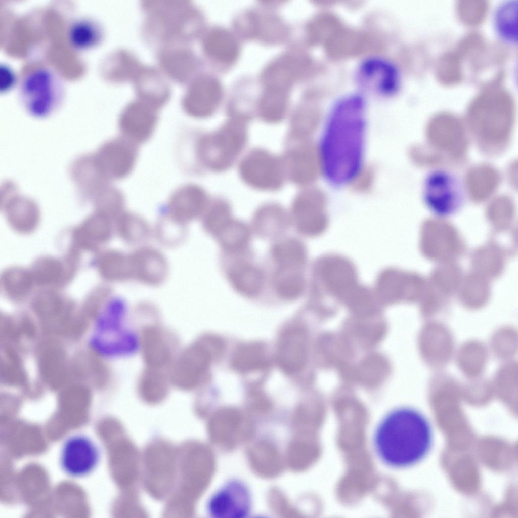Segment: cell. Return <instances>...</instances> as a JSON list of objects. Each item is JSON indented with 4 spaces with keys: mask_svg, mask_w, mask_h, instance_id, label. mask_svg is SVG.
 Returning <instances> with one entry per match:
<instances>
[{
    "mask_svg": "<svg viewBox=\"0 0 518 518\" xmlns=\"http://www.w3.org/2000/svg\"><path fill=\"white\" fill-rule=\"evenodd\" d=\"M366 107L358 91L342 95L332 106L320 149L323 171L335 184L350 182L361 167Z\"/></svg>",
    "mask_w": 518,
    "mask_h": 518,
    "instance_id": "obj_1",
    "label": "cell"
},
{
    "mask_svg": "<svg viewBox=\"0 0 518 518\" xmlns=\"http://www.w3.org/2000/svg\"><path fill=\"white\" fill-rule=\"evenodd\" d=\"M375 452L382 462L405 468L422 460L433 443L431 425L418 410L401 407L388 412L377 425L373 437Z\"/></svg>",
    "mask_w": 518,
    "mask_h": 518,
    "instance_id": "obj_2",
    "label": "cell"
},
{
    "mask_svg": "<svg viewBox=\"0 0 518 518\" xmlns=\"http://www.w3.org/2000/svg\"><path fill=\"white\" fill-rule=\"evenodd\" d=\"M18 94L21 105L28 114L42 118L59 109L65 98V88L62 79L54 70L38 66L21 77Z\"/></svg>",
    "mask_w": 518,
    "mask_h": 518,
    "instance_id": "obj_3",
    "label": "cell"
},
{
    "mask_svg": "<svg viewBox=\"0 0 518 518\" xmlns=\"http://www.w3.org/2000/svg\"><path fill=\"white\" fill-rule=\"evenodd\" d=\"M361 284L351 260L338 253H327L312 264L309 293L312 297L328 295L348 301Z\"/></svg>",
    "mask_w": 518,
    "mask_h": 518,
    "instance_id": "obj_4",
    "label": "cell"
},
{
    "mask_svg": "<svg viewBox=\"0 0 518 518\" xmlns=\"http://www.w3.org/2000/svg\"><path fill=\"white\" fill-rule=\"evenodd\" d=\"M246 127L241 118L232 119L216 132L200 137L195 146L196 155L208 169L215 171L229 167L245 143Z\"/></svg>",
    "mask_w": 518,
    "mask_h": 518,
    "instance_id": "obj_5",
    "label": "cell"
},
{
    "mask_svg": "<svg viewBox=\"0 0 518 518\" xmlns=\"http://www.w3.org/2000/svg\"><path fill=\"white\" fill-rule=\"evenodd\" d=\"M354 80L360 92L382 98H390L400 91L402 77L398 65L380 55L364 57L357 65Z\"/></svg>",
    "mask_w": 518,
    "mask_h": 518,
    "instance_id": "obj_6",
    "label": "cell"
},
{
    "mask_svg": "<svg viewBox=\"0 0 518 518\" xmlns=\"http://www.w3.org/2000/svg\"><path fill=\"white\" fill-rule=\"evenodd\" d=\"M326 204V195L319 189L310 188L299 194L291 209V223L296 231L309 238L324 234L329 224Z\"/></svg>",
    "mask_w": 518,
    "mask_h": 518,
    "instance_id": "obj_7",
    "label": "cell"
},
{
    "mask_svg": "<svg viewBox=\"0 0 518 518\" xmlns=\"http://www.w3.org/2000/svg\"><path fill=\"white\" fill-rule=\"evenodd\" d=\"M463 192L460 182L455 175L445 170H436L425 180L423 198L434 214L447 217L460 208L463 203Z\"/></svg>",
    "mask_w": 518,
    "mask_h": 518,
    "instance_id": "obj_8",
    "label": "cell"
},
{
    "mask_svg": "<svg viewBox=\"0 0 518 518\" xmlns=\"http://www.w3.org/2000/svg\"><path fill=\"white\" fill-rule=\"evenodd\" d=\"M253 252L237 255L222 254V264L227 281L233 290L247 298H255L264 291L266 274L254 262Z\"/></svg>",
    "mask_w": 518,
    "mask_h": 518,
    "instance_id": "obj_9",
    "label": "cell"
},
{
    "mask_svg": "<svg viewBox=\"0 0 518 518\" xmlns=\"http://www.w3.org/2000/svg\"><path fill=\"white\" fill-rule=\"evenodd\" d=\"M138 154L137 144L123 137L105 142L94 154L99 171L109 182L128 176L134 169Z\"/></svg>",
    "mask_w": 518,
    "mask_h": 518,
    "instance_id": "obj_10",
    "label": "cell"
},
{
    "mask_svg": "<svg viewBox=\"0 0 518 518\" xmlns=\"http://www.w3.org/2000/svg\"><path fill=\"white\" fill-rule=\"evenodd\" d=\"M214 357L211 349L201 338L186 350L176 362L171 374V380L182 389L196 387L205 379Z\"/></svg>",
    "mask_w": 518,
    "mask_h": 518,
    "instance_id": "obj_11",
    "label": "cell"
},
{
    "mask_svg": "<svg viewBox=\"0 0 518 518\" xmlns=\"http://www.w3.org/2000/svg\"><path fill=\"white\" fill-rule=\"evenodd\" d=\"M100 459V449L95 442L88 436L76 434L64 442L61 450L60 463L66 474L79 478L92 472Z\"/></svg>",
    "mask_w": 518,
    "mask_h": 518,
    "instance_id": "obj_12",
    "label": "cell"
},
{
    "mask_svg": "<svg viewBox=\"0 0 518 518\" xmlns=\"http://www.w3.org/2000/svg\"><path fill=\"white\" fill-rule=\"evenodd\" d=\"M240 172L249 185L262 190L280 187L283 181V168L275 157L262 150H255L242 161Z\"/></svg>",
    "mask_w": 518,
    "mask_h": 518,
    "instance_id": "obj_13",
    "label": "cell"
},
{
    "mask_svg": "<svg viewBox=\"0 0 518 518\" xmlns=\"http://www.w3.org/2000/svg\"><path fill=\"white\" fill-rule=\"evenodd\" d=\"M251 496L242 482L231 481L222 486L209 498L207 509L214 517H244L251 508Z\"/></svg>",
    "mask_w": 518,
    "mask_h": 518,
    "instance_id": "obj_14",
    "label": "cell"
},
{
    "mask_svg": "<svg viewBox=\"0 0 518 518\" xmlns=\"http://www.w3.org/2000/svg\"><path fill=\"white\" fill-rule=\"evenodd\" d=\"M158 120L157 109L141 102H133L122 112L119 128L122 137L134 143L146 142L153 135Z\"/></svg>",
    "mask_w": 518,
    "mask_h": 518,
    "instance_id": "obj_15",
    "label": "cell"
},
{
    "mask_svg": "<svg viewBox=\"0 0 518 518\" xmlns=\"http://www.w3.org/2000/svg\"><path fill=\"white\" fill-rule=\"evenodd\" d=\"M204 190L194 184H188L176 190L167 205L168 215L185 224L202 216L208 205Z\"/></svg>",
    "mask_w": 518,
    "mask_h": 518,
    "instance_id": "obj_16",
    "label": "cell"
},
{
    "mask_svg": "<svg viewBox=\"0 0 518 518\" xmlns=\"http://www.w3.org/2000/svg\"><path fill=\"white\" fill-rule=\"evenodd\" d=\"M286 161L289 177L300 185L314 182L323 171L320 148L312 143L297 147L289 153Z\"/></svg>",
    "mask_w": 518,
    "mask_h": 518,
    "instance_id": "obj_17",
    "label": "cell"
},
{
    "mask_svg": "<svg viewBox=\"0 0 518 518\" xmlns=\"http://www.w3.org/2000/svg\"><path fill=\"white\" fill-rule=\"evenodd\" d=\"M222 94L221 84L217 79L203 76L194 84V95H188L184 98L183 109L194 118L209 117L218 108Z\"/></svg>",
    "mask_w": 518,
    "mask_h": 518,
    "instance_id": "obj_18",
    "label": "cell"
},
{
    "mask_svg": "<svg viewBox=\"0 0 518 518\" xmlns=\"http://www.w3.org/2000/svg\"><path fill=\"white\" fill-rule=\"evenodd\" d=\"M132 278L150 285H157L165 279L168 271L167 261L158 250L145 247L130 255Z\"/></svg>",
    "mask_w": 518,
    "mask_h": 518,
    "instance_id": "obj_19",
    "label": "cell"
},
{
    "mask_svg": "<svg viewBox=\"0 0 518 518\" xmlns=\"http://www.w3.org/2000/svg\"><path fill=\"white\" fill-rule=\"evenodd\" d=\"M251 224L252 231L257 237L275 241L284 237L291 220L281 206L270 203L263 205L256 211Z\"/></svg>",
    "mask_w": 518,
    "mask_h": 518,
    "instance_id": "obj_20",
    "label": "cell"
},
{
    "mask_svg": "<svg viewBox=\"0 0 518 518\" xmlns=\"http://www.w3.org/2000/svg\"><path fill=\"white\" fill-rule=\"evenodd\" d=\"M167 334L155 327H147L143 331L142 350L148 367L160 369L170 362L173 355L174 342L172 337Z\"/></svg>",
    "mask_w": 518,
    "mask_h": 518,
    "instance_id": "obj_21",
    "label": "cell"
},
{
    "mask_svg": "<svg viewBox=\"0 0 518 518\" xmlns=\"http://www.w3.org/2000/svg\"><path fill=\"white\" fill-rule=\"evenodd\" d=\"M269 254L276 269L305 271L308 261L306 245L294 237H283L275 241Z\"/></svg>",
    "mask_w": 518,
    "mask_h": 518,
    "instance_id": "obj_22",
    "label": "cell"
},
{
    "mask_svg": "<svg viewBox=\"0 0 518 518\" xmlns=\"http://www.w3.org/2000/svg\"><path fill=\"white\" fill-rule=\"evenodd\" d=\"M70 174L78 194L82 196H95L104 187L110 184L100 172L94 154L76 159L70 167Z\"/></svg>",
    "mask_w": 518,
    "mask_h": 518,
    "instance_id": "obj_23",
    "label": "cell"
},
{
    "mask_svg": "<svg viewBox=\"0 0 518 518\" xmlns=\"http://www.w3.org/2000/svg\"><path fill=\"white\" fill-rule=\"evenodd\" d=\"M411 278L408 274L393 267L381 270L377 275L373 288L376 298L393 303L409 293Z\"/></svg>",
    "mask_w": 518,
    "mask_h": 518,
    "instance_id": "obj_24",
    "label": "cell"
},
{
    "mask_svg": "<svg viewBox=\"0 0 518 518\" xmlns=\"http://www.w3.org/2000/svg\"><path fill=\"white\" fill-rule=\"evenodd\" d=\"M251 228L243 221L233 218L219 232L214 239L225 255H242L252 252L250 247Z\"/></svg>",
    "mask_w": 518,
    "mask_h": 518,
    "instance_id": "obj_25",
    "label": "cell"
},
{
    "mask_svg": "<svg viewBox=\"0 0 518 518\" xmlns=\"http://www.w3.org/2000/svg\"><path fill=\"white\" fill-rule=\"evenodd\" d=\"M277 362L285 373L293 374L300 368L303 357V342L300 331L291 327L281 335L277 347Z\"/></svg>",
    "mask_w": 518,
    "mask_h": 518,
    "instance_id": "obj_26",
    "label": "cell"
},
{
    "mask_svg": "<svg viewBox=\"0 0 518 518\" xmlns=\"http://www.w3.org/2000/svg\"><path fill=\"white\" fill-rule=\"evenodd\" d=\"M104 36L100 22L90 17H81L73 20L67 31L69 44L78 51L93 49L100 44Z\"/></svg>",
    "mask_w": 518,
    "mask_h": 518,
    "instance_id": "obj_27",
    "label": "cell"
},
{
    "mask_svg": "<svg viewBox=\"0 0 518 518\" xmlns=\"http://www.w3.org/2000/svg\"><path fill=\"white\" fill-rule=\"evenodd\" d=\"M293 55H286L272 62L265 70L262 81L266 88L288 91L298 73V62Z\"/></svg>",
    "mask_w": 518,
    "mask_h": 518,
    "instance_id": "obj_28",
    "label": "cell"
},
{
    "mask_svg": "<svg viewBox=\"0 0 518 518\" xmlns=\"http://www.w3.org/2000/svg\"><path fill=\"white\" fill-rule=\"evenodd\" d=\"M271 284L276 296L285 301H293L305 293L306 280L304 271L274 268Z\"/></svg>",
    "mask_w": 518,
    "mask_h": 518,
    "instance_id": "obj_29",
    "label": "cell"
},
{
    "mask_svg": "<svg viewBox=\"0 0 518 518\" xmlns=\"http://www.w3.org/2000/svg\"><path fill=\"white\" fill-rule=\"evenodd\" d=\"M204 47L211 58L221 62L233 61L238 53L237 43L234 36L223 28L211 31L205 38Z\"/></svg>",
    "mask_w": 518,
    "mask_h": 518,
    "instance_id": "obj_30",
    "label": "cell"
},
{
    "mask_svg": "<svg viewBox=\"0 0 518 518\" xmlns=\"http://www.w3.org/2000/svg\"><path fill=\"white\" fill-rule=\"evenodd\" d=\"M267 364L265 348L258 342L248 343L239 347L231 359L232 368L240 373H248L261 370Z\"/></svg>",
    "mask_w": 518,
    "mask_h": 518,
    "instance_id": "obj_31",
    "label": "cell"
},
{
    "mask_svg": "<svg viewBox=\"0 0 518 518\" xmlns=\"http://www.w3.org/2000/svg\"><path fill=\"white\" fill-rule=\"evenodd\" d=\"M517 1L508 0L496 8L494 14V27L498 35L510 43L517 42Z\"/></svg>",
    "mask_w": 518,
    "mask_h": 518,
    "instance_id": "obj_32",
    "label": "cell"
},
{
    "mask_svg": "<svg viewBox=\"0 0 518 518\" xmlns=\"http://www.w3.org/2000/svg\"><path fill=\"white\" fill-rule=\"evenodd\" d=\"M288 91L272 88H265L259 104L262 118L268 122L280 121L285 115Z\"/></svg>",
    "mask_w": 518,
    "mask_h": 518,
    "instance_id": "obj_33",
    "label": "cell"
},
{
    "mask_svg": "<svg viewBox=\"0 0 518 518\" xmlns=\"http://www.w3.org/2000/svg\"><path fill=\"white\" fill-rule=\"evenodd\" d=\"M202 217L204 230L213 238L233 218L230 205L223 200H217L208 203Z\"/></svg>",
    "mask_w": 518,
    "mask_h": 518,
    "instance_id": "obj_34",
    "label": "cell"
},
{
    "mask_svg": "<svg viewBox=\"0 0 518 518\" xmlns=\"http://www.w3.org/2000/svg\"><path fill=\"white\" fill-rule=\"evenodd\" d=\"M121 235L130 244L141 243L149 237L150 229L147 222L141 217L130 212L120 215Z\"/></svg>",
    "mask_w": 518,
    "mask_h": 518,
    "instance_id": "obj_35",
    "label": "cell"
},
{
    "mask_svg": "<svg viewBox=\"0 0 518 518\" xmlns=\"http://www.w3.org/2000/svg\"><path fill=\"white\" fill-rule=\"evenodd\" d=\"M158 369L148 367L141 377L138 390L143 397L157 399L167 393V380Z\"/></svg>",
    "mask_w": 518,
    "mask_h": 518,
    "instance_id": "obj_36",
    "label": "cell"
},
{
    "mask_svg": "<svg viewBox=\"0 0 518 518\" xmlns=\"http://www.w3.org/2000/svg\"><path fill=\"white\" fill-rule=\"evenodd\" d=\"M321 119V116L317 113L307 112L299 114L293 123L294 135L301 139L308 138L316 132Z\"/></svg>",
    "mask_w": 518,
    "mask_h": 518,
    "instance_id": "obj_37",
    "label": "cell"
},
{
    "mask_svg": "<svg viewBox=\"0 0 518 518\" xmlns=\"http://www.w3.org/2000/svg\"><path fill=\"white\" fill-rule=\"evenodd\" d=\"M374 172L370 166L361 167L350 182L351 187L356 192H365L371 188Z\"/></svg>",
    "mask_w": 518,
    "mask_h": 518,
    "instance_id": "obj_38",
    "label": "cell"
}]
</instances>
